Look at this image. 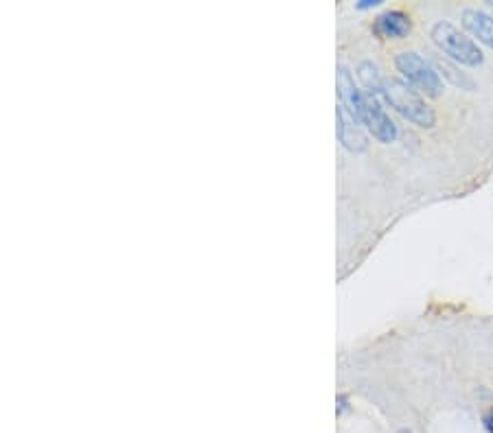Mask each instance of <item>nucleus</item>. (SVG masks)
<instances>
[{"mask_svg": "<svg viewBox=\"0 0 493 433\" xmlns=\"http://www.w3.org/2000/svg\"><path fill=\"white\" fill-rule=\"evenodd\" d=\"M384 101L390 103L405 121H410L417 127L430 129L437 123V114L434 109L423 101L417 90H412V85L399 79H386V88H384Z\"/></svg>", "mask_w": 493, "mask_h": 433, "instance_id": "f257e3e1", "label": "nucleus"}, {"mask_svg": "<svg viewBox=\"0 0 493 433\" xmlns=\"http://www.w3.org/2000/svg\"><path fill=\"white\" fill-rule=\"evenodd\" d=\"M432 40L447 57H452L454 62L462 66H480L484 62V55L478 48V44L447 20H441L434 24Z\"/></svg>", "mask_w": 493, "mask_h": 433, "instance_id": "f03ea898", "label": "nucleus"}, {"mask_svg": "<svg viewBox=\"0 0 493 433\" xmlns=\"http://www.w3.org/2000/svg\"><path fill=\"white\" fill-rule=\"evenodd\" d=\"M395 66L405 77L408 85H412V88H417L419 92H423L427 97H439L441 95L443 81H441L439 70L434 68L430 62H425L419 53H412V50L399 53L395 57Z\"/></svg>", "mask_w": 493, "mask_h": 433, "instance_id": "7ed1b4c3", "label": "nucleus"}, {"mask_svg": "<svg viewBox=\"0 0 493 433\" xmlns=\"http://www.w3.org/2000/svg\"><path fill=\"white\" fill-rule=\"evenodd\" d=\"M362 125L368 127V132L373 134V138H377L380 142L388 144L397 138V125L390 121V117L384 112L382 103L377 97L366 95V103H364V112H362Z\"/></svg>", "mask_w": 493, "mask_h": 433, "instance_id": "20e7f679", "label": "nucleus"}, {"mask_svg": "<svg viewBox=\"0 0 493 433\" xmlns=\"http://www.w3.org/2000/svg\"><path fill=\"white\" fill-rule=\"evenodd\" d=\"M338 95H340V105L351 114V117L360 123L362 112L366 103V95H362L356 85V79L351 77L349 68L340 66L338 68Z\"/></svg>", "mask_w": 493, "mask_h": 433, "instance_id": "39448f33", "label": "nucleus"}, {"mask_svg": "<svg viewBox=\"0 0 493 433\" xmlns=\"http://www.w3.org/2000/svg\"><path fill=\"white\" fill-rule=\"evenodd\" d=\"M338 138L349 151L360 154V151H366V147H368L360 123L342 105H338Z\"/></svg>", "mask_w": 493, "mask_h": 433, "instance_id": "423d86ee", "label": "nucleus"}, {"mask_svg": "<svg viewBox=\"0 0 493 433\" xmlns=\"http://www.w3.org/2000/svg\"><path fill=\"white\" fill-rule=\"evenodd\" d=\"M412 28V22L408 18V14H403L399 9H390V11H384L382 16H377L375 22H373V31L380 36V38H403L408 36Z\"/></svg>", "mask_w": 493, "mask_h": 433, "instance_id": "0eeeda50", "label": "nucleus"}, {"mask_svg": "<svg viewBox=\"0 0 493 433\" xmlns=\"http://www.w3.org/2000/svg\"><path fill=\"white\" fill-rule=\"evenodd\" d=\"M460 20H462V26H465L474 38H478L482 44L493 48V16L480 9H465Z\"/></svg>", "mask_w": 493, "mask_h": 433, "instance_id": "6e6552de", "label": "nucleus"}, {"mask_svg": "<svg viewBox=\"0 0 493 433\" xmlns=\"http://www.w3.org/2000/svg\"><path fill=\"white\" fill-rule=\"evenodd\" d=\"M437 66H439V75L447 77L454 85H460V88H465V90H474V81H472L467 75L458 73L456 66H452V64H447V62H443V60H439Z\"/></svg>", "mask_w": 493, "mask_h": 433, "instance_id": "1a4fd4ad", "label": "nucleus"}, {"mask_svg": "<svg viewBox=\"0 0 493 433\" xmlns=\"http://www.w3.org/2000/svg\"><path fill=\"white\" fill-rule=\"evenodd\" d=\"M484 427H487V433H493V410L487 412V416H484Z\"/></svg>", "mask_w": 493, "mask_h": 433, "instance_id": "9d476101", "label": "nucleus"}, {"mask_svg": "<svg viewBox=\"0 0 493 433\" xmlns=\"http://www.w3.org/2000/svg\"><path fill=\"white\" fill-rule=\"evenodd\" d=\"M375 5H380V0H360L358 9H368V7H375Z\"/></svg>", "mask_w": 493, "mask_h": 433, "instance_id": "9b49d317", "label": "nucleus"}, {"mask_svg": "<svg viewBox=\"0 0 493 433\" xmlns=\"http://www.w3.org/2000/svg\"><path fill=\"white\" fill-rule=\"evenodd\" d=\"M397 433H410L408 429H401V431H397Z\"/></svg>", "mask_w": 493, "mask_h": 433, "instance_id": "f8f14e48", "label": "nucleus"}, {"mask_svg": "<svg viewBox=\"0 0 493 433\" xmlns=\"http://www.w3.org/2000/svg\"><path fill=\"white\" fill-rule=\"evenodd\" d=\"M491 5H493V3H491Z\"/></svg>", "mask_w": 493, "mask_h": 433, "instance_id": "ddd939ff", "label": "nucleus"}]
</instances>
